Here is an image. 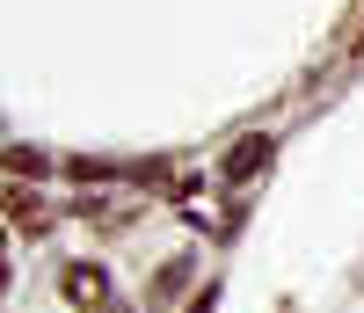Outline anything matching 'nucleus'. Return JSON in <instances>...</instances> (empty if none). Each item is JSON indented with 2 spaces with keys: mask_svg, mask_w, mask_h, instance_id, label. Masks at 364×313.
Instances as JSON below:
<instances>
[{
  "mask_svg": "<svg viewBox=\"0 0 364 313\" xmlns=\"http://www.w3.org/2000/svg\"><path fill=\"white\" fill-rule=\"evenodd\" d=\"M109 175H117L109 161H73V182H109Z\"/></svg>",
  "mask_w": 364,
  "mask_h": 313,
  "instance_id": "nucleus-5",
  "label": "nucleus"
},
{
  "mask_svg": "<svg viewBox=\"0 0 364 313\" xmlns=\"http://www.w3.org/2000/svg\"><path fill=\"white\" fill-rule=\"evenodd\" d=\"M95 313H132V306H124V299H109V306H95Z\"/></svg>",
  "mask_w": 364,
  "mask_h": 313,
  "instance_id": "nucleus-7",
  "label": "nucleus"
},
{
  "mask_svg": "<svg viewBox=\"0 0 364 313\" xmlns=\"http://www.w3.org/2000/svg\"><path fill=\"white\" fill-rule=\"evenodd\" d=\"M58 285H66V299H73V306H87V313H95V306H109V277H102L95 262H73L66 277H58Z\"/></svg>",
  "mask_w": 364,
  "mask_h": 313,
  "instance_id": "nucleus-1",
  "label": "nucleus"
},
{
  "mask_svg": "<svg viewBox=\"0 0 364 313\" xmlns=\"http://www.w3.org/2000/svg\"><path fill=\"white\" fill-rule=\"evenodd\" d=\"M211 306H219V292H197V299H190V313H211Z\"/></svg>",
  "mask_w": 364,
  "mask_h": 313,
  "instance_id": "nucleus-6",
  "label": "nucleus"
},
{
  "mask_svg": "<svg viewBox=\"0 0 364 313\" xmlns=\"http://www.w3.org/2000/svg\"><path fill=\"white\" fill-rule=\"evenodd\" d=\"M182 277H190V270H182V262H168L154 285H146V299H154V306H175V299H182Z\"/></svg>",
  "mask_w": 364,
  "mask_h": 313,
  "instance_id": "nucleus-3",
  "label": "nucleus"
},
{
  "mask_svg": "<svg viewBox=\"0 0 364 313\" xmlns=\"http://www.w3.org/2000/svg\"><path fill=\"white\" fill-rule=\"evenodd\" d=\"M8 168H15V182H29V175L44 168V153H37V146H15V153H8Z\"/></svg>",
  "mask_w": 364,
  "mask_h": 313,
  "instance_id": "nucleus-4",
  "label": "nucleus"
},
{
  "mask_svg": "<svg viewBox=\"0 0 364 313\" xmlns=\"http://www.w3.org/2000/svg\"><path fill=\"white\" fill-rule=\"evenodd\" d=\"M262 161H269V139H240L226 161H219V175L226 182H248V175H262Z\"/></svg>",
  "mask_w": 364,
  "mask_h": 313,
  "instance_id": "nucleus-2",
  "label": "nucleus"
}]
</instances>
